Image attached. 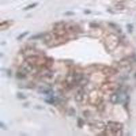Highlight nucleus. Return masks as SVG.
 I'll list each match as a JSON object with an SVG mask.
<instances>
[{"mask_svg":"<svg viewBox=\"0 0 136 136\" xmlns=\"http://www.w3.org/2000/svg\"><path fill=\"white\" fill-rule=\"evenodd\" d=\"M104 73L106 74H115L116 73V70L112 68H106L104 70Z\"/></svg>","mask_w":136,"mask_h":136,"instance_id":"2","label":"nucleus"},{"mask_svg":"<svg viewBox=\"0 0 136 136\" xmlns=\"http://www.w3.org/2000/svg\"><path fill=\"white\" fill-rule=\"evenodd\" d=\"M83 95H84V93L83 92H82V91H79L76 96V100H77V101H81L83 99Z\"/></svg>","mask_w":136,"mask_h":136,"instance_id":"3","label":"nucleus"},{"mask_svg":"<svg viewBox=\"0 0 136 136\" xmlns=\"http://www.w3.org/2000/svg\"><path fill=\"white\" fill-rule=\"evenodd\" d=\"M27 34H28V32H25L24 33H23V34H21V35H20V36L18 37V38H17V39H21V38H23V37H25V35H27Z\"/></svg>","mask_w":136,"mask_h":136,"instance_id":"4","label":"nucleus"},{"mask_svg":"<svg viewBox=\"0 0 136 136\" xmlns=\"http://www.w3.org/2000/svg\"><path fill=\"white\" fill-rule=\"evenodd\" d=\"M37 4H31V5H30L29 6H28V7H27L26 8H25V10H28V9H30V8H34L35 6H36Z\"/></svg>","mask_w":136,"mask_h":136,"instance_id":"5","label":"nucleus"},{"mask_svg":"<svg viewBox=\"0 0 136 136\" xmlns=\"http://www.w3.org/2000/svg\"><path fill=\"white\" fill-rule=\"evenodd\" d=\"M118 100H119V96H118V94L116 93H114L112 94L110 97V101L112 104H116L118 103Z\"/></svg>","mask_w":136,"mask_h":136,"instance_id":"1","label":"nucleus"}]
</instances>
